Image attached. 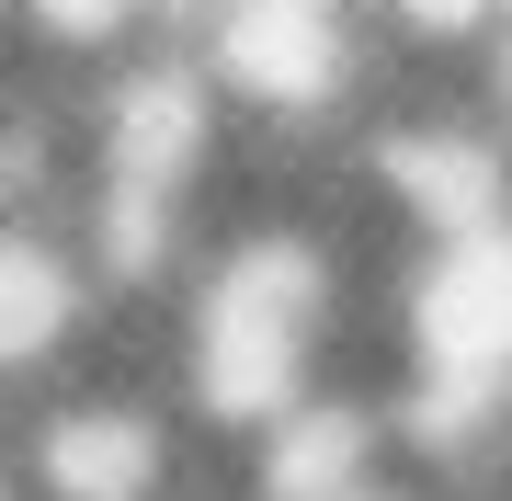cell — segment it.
Returning a JSON list of instances; mask_svg holds the SVG:
<instances>
[{"label":"cell","mask_w":512,"mask_h":501,"mask_svg":"<svg viewBox=\"0 0 512 501\" xmlns=\"http://www.w3.org/2000/svg\"><path fill=\"white\" fill-rule=\"evenodd\" d=\"M490 126L512 137V0H501V46H490Z\"/></svg>","instance_id":"obj_3"},{"label":"cell","mask_w":512,"mask_h":501,"mask_svg":"<svg viewBox=\"0 0 512 501\" xmlns=\"http://www.w3.org/2000/svg\"><path fill=\"white\" fill-rule=\"evenodd\" d=\"M501 456H512V410H501Z\"/></svg>","instance_id":"obj_4"},{"label":"cell","mask_w":512,"mask_h":501,"mask_svg":"<svg viewBox=\"0 0 512 501\" xmlns=\"http://www.w3.org/2000/svg\"><path fill=\"white\" fill-rule=\"evenodd\" d=\"M0 479L12 501H228L239 456L205 445L171 388L69 376V388L0 410Z\"/></svg>","instance_id":"obj_2"},{"label":"cell","mask_w":512,"mask_h":501,"mask_svg":"<svg viewBox=\"0 0 512 501\" xmlns=\"http://www.w3.org/2000/svg\"><path fill=\"white\" fill-rule=\"evenodd\" d=\"M183 46L239 137L353 149L387 114L376 0H228V12H183Z\"/></svg>","instance_id":"obj_1"}]
</instances>
